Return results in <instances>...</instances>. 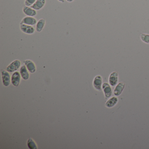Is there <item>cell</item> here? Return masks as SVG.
<instances>
[{"instance_id": "7a4b0ae2", "label": "cell", "mask_w": 149, "mask_h": 149, "mask_svg": "<svg viewBox=\"0 0 149 149\" xmlns=\"http://www.w3.org/2000/svg\"><path fill=\"white\" fill-rule=\"evenodd\" d=\"M111 86L109 84H108V83L104 82L103 83L102 90L106 99L110 98L112 95V89Z\"/></svg>"}, {"instance_id": "ffe728a7", "label": "cell", "mask_w": 149, "mask_h": 149, "mask_svg": "<svg viewBox=\"0 0 149 149\" xmlns=\"http://www.w3.org/2000/svg\"><path fill=\"white\" fill-rule=\"evenodd\" d=\"M59 2H61V3H64L65 0H57Z\"/></svg>"}, {"instance_id": "e0dca14e", "label": "cell", "mask_w": 149, "mask_h": 149, "mask_svg": "<svg viewBox=\"0 0 149 149\" xmlns=\"http://www.w3.org/2000/svg\"><path fill=\"white\" fill-rule=\"evenodd\" d=\"M140 38L141 40L146 44H149V34L142 33L140 34Z\"/></svg>"}, {"instance_id": "9c48e42d", "label": "cell", "mask_w": 149, "mask_h": 149, "mask_svg": "<svg viewBox=\"0 0 149 149\" xmlns=\"http://www.w3.org/2000/svg\"><path fill=\"white\" fill-rule=\"evenodd\" d=\"M23 63L26 65L29 73L33 74L36 71V66L33 62L31 60H27L24 61Z\"/></svg>"}, {"instance_id": "9a60e30c", "label": "cell", "mask_w": 149, "mask_h": 149, "mask_svg": "<svg viewBox=\"0 0 149 149\" xmlns=\"http://www.w3.org/2000/svg\"><path fill=\"white\" fill-rule=\"evenodd\" d=\"M46 20L45 19H41L37 22L36 27V30L38 33H40L42 31L45 26Z\"/></svg>"}, {"instance_id": "6da1fadb", "label": "cell", "mask_w": 149, "mask_h": 149, "mask_svg": "<svg viewBox=\"0 0 149 149\" xmlns=\"http://www.w3.org/2000/svg\"><path fill=\"white\" fill-rule=\"evenodd\" d=\"M21 65V63L19 60H15L8 66L6 68V70L9 73L15 72L19 68Z\"/></svg>"}, {"instance_id": "277c9868", "label": "cell", "mask_w": 149, "mask_h": 149, "mask_svg": "<svg viewBox=\"0 0 149 149\" xmlns=\"http://www.w3.org/2000/svg\"><path fill=\"white\" fill-rule=\"evenodd\" d=\"M20 73L18 71H15L11 77V82L15 87H18L19 85L21 79Z\"/></svg>"}, {"instance_id": "ba28073f", "label": "cell", "mask_w": 149, "mask_h": 149, "mask_svg": "<svg viewBox=\"0 0 149 149\" xmlns=\"http://www.w3.org/2000/svg\"><path fill=\"white\" fill-rule=\"evenodd\" d=\"M21 30L24 33L27 34H33L34 33L35 29L33 26L25 24H20V26Z\"/></svg>"}, {"instance_id": "3957f363", "label": "cell", "mask_w": 149, "mask_h": 149, "mask_svg": "<svg viewBox=\"0 0 149 149\" xmlns=\"http://www.w3.org/2000/svg\"><path fill=\"white\" fill-rule=\"evenodd\" d=\"M102 78L100 75H97L95 77L93 81V85L94 88L98 91L102 90Z\"/></svg>"}, {"instance_id": "8992f818", "label": "cell", "mask_w": 149, "mask_h": 149, "mask_svg": "<svg viewBox=\"0 0 149 149\" xmlns=\"http://www.w3.org/2000/svg\"><path fill=\"white\" fill-rule=\"evenodd\" d=\"M118 73L116 71L112 72L110 74L109 78V84L111 87H114L117 84L118 82Z\"/></svg>"}, {"instance_id": "d6986e66", "label": "cell", "mask_w": 149, "mask_h": 149, "mask_svg": "<svg viewBox=\"0 0 149 149\" xmlns=\"http://www.w3.org/2000/svg\"><path fill=\"white\" fill-rule=\"evenodd\" d=\"M74 0H66V1L67 2H69V3H70V2H73Z\"/></svg>"}, {"instance_id": "2e32d148", "label": "cell", "mask_w": 149, "mask_h": 149, "mask_svg": "<svg viewBox=\"0 0 149 149\" xmlns=\"http://www.w3.org/2000/svg\"><path fill=\"white\" fill-rule=\"evenodd\" d=\"M27 146L30 149H37V145L36 143L34 141L33 139L29 138L27 140Z\"/></svg>"}, {"instance_id": "7c38bea8", "label": "cell", "mask_w": 149, "mask_h": 149, "mask_svg": "<svg viewBox=\"0 0 149 149\" xmlns=\"http://www.w3.org/2000/svg\"><path fill=\"white\" fill-rule=\"evenodd\" d=\"M29 71L28 70L26 65H22L20 69L19 72L22 79L24 80H27L29 78Z\"/></svg>"}, {"instance_id": "8fae6325", "label": "cell", "mask_w": 149, "mask_h": 149, "mask_svg": "<svg viewBox=\"0 0 149 149\" xmlns=\"http://www.w3.org/2000/svg\"><path fill=\"white\" fill-rule=\"evenodd\" d=\"M125 87V84L123 82H120L118 84L114 90V94L116 96L120 95L123 92Z\"/></svg>"}, {"instance_id": "30bf717a", "label": "cell", "mask_w": 149, "mask_h": 149, "mask_svg": "<svg viewBox=\"0 0 149 149\" xmlns=\"http://www.w3.org/2000/svg\"><path fill=\"white\" fill-rule=\"evenodd\" d=\"M23 13L27 16L30 17H34L37 15V12L36 10L32 8L31 7L26 6H25L22 9Z\"/></svg>"}, {"instance_id": "5b68a950", "label": "cell", "mask_w": 149, "mask_h": 149, "mask_svg": "<svg viewBox=\"0 0 149 149\" xmlns=\"http://www.w3.org/2000/svg\"><path fill=\"white\" fill-rule=\"evenodd\" d=\"M1 73L3 85L6 87H8L10 85L11 82V77L9 72L7 70H2Z\"/></svg>"}, {"instance_id": "5bb4252c", "label": "cell", "mask_w": 149, "mask_h": 149, "mask_svg": "<svg viewBox=\"0 0 149 149\" xmlns=\"http://www.w3.org/2000/svg\"><path fill=\"white\" fill-rule=\"evenodd\" d=\"M118 99L116 97H112L107 100L105 104V106L108 108H111L115 106L118 102Z\"/></svg>"}, {"instance_id": "4fadbf2b", "label": "cell", "mask_w": 149, "mask_h": 149, "mask_svg": "<svg viewBox=\"0 0 149 149\" xmlns=\"http://www.w3.org/2000/svg\"><path fill=\"white\" fill-rule=\"evenodd\" d=\"M46 0H36L35 3L31 6V7L35 10H40L43 8L46 4Z\"/></svg>"}, {"instance_id": "ac0fdd59", "label": "cell", "mask_w": 149, "mask_h": 149, "mask_svg": "<svg viewBox=\"0 0 149 149\" xmlns=\"http://www.w3.org/2000/svg\"><path fill=\"white\" fill-rule=\"evenodd\" d=\"M36 0H25V5L26 6L31 7V6H33Z\"/></svg>"}, {"instance_id": "52a82bcc", "label": "cell", "mask_w": 149, "mask_h": 149, "mask_svg": "<svg viewBox=\"0 0 149 149\" xmlns=\"http://www.w3.org/2000/svg\"><path fill=\"white\" fill-rule=\"evenodd\" d=\"M37 22L36 19L33 17L26 16L22 19L21 22L20 24H25L29 26H34L37 23Z\"/></svg>"}]
</instances>
